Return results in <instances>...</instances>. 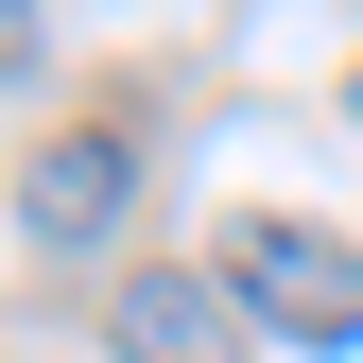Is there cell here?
<instances>
[{
	"instance_id": "cell-4",
	"label": "cell",
	"mask_w": 363,
	"mask_h": 363,
	"mask_svg": "<svg viewBox=\"0 0 363 363\" xmlns=\"http://www.w3.org/2000/svg\"><path fill=\"white\" fill-rule=\"evenodd\" d=\"M35 69V0H0V86H18Z\"/></svg>"
},
{
	"instance_id": "cell-2",
	"label": "cell",
	"mask_w": 363,
	"mask_h": 363,
	"mask_svg": "<svg viewBox=\"0 0 363 363\" xmlns=\"http://www.w3.org/2000/svg\"><path fill=\"white\" fill-rule=\"evenodd\" d=\"M121 208H139V139H121V121H52V139L18 156V225H35L52 259H86Z\"/></svg>"
},
{
	"instance_id": "cell-1",
	"label": "cell",
	"mask_w": 363,
	"mask_h": 363,
	"mask_svg": "<svg viewBox=\"0 0 363 363\" xmlns=\"http://www.w3.org/2000/svg\"><path fill=\"white\" fill-rule=\"evenodd\" d=\"M208 277H225L242 329H277V346H363V242H329L311 208H242Z\"/></svg>"
},
{
	"instance_id": "cell-3",
	"label": "cell",
	"mask_w": 363,
	"mask_h": 363,
	"mask_svg": "<svg viewBox=\"0 0 363 363\" xmlns=\"http://www.w3.org/2000/svg\"><path fill=\"white\" fill-rule=\"evenodd\" d=\"M104 346L121 363H242V311H225V277H121Z\"/></svg>"
},
{
	"instance_id": "cell-5",
	"label": "cell",
	"mask_w": 363,
	"mask_h": 363,
	"mask_svg": "<svg viewBox=\"0 0 363 363\" xmlns=\"http://www.w3.org/2000/svg\"><path fill=\"white\" fill-rule=\"evenodd\" d=\"M346 121H363V69H346Z\"/></svg>"
}]
</instances>
